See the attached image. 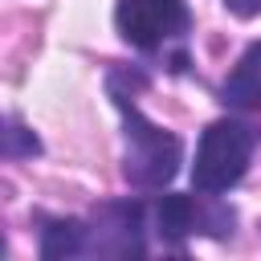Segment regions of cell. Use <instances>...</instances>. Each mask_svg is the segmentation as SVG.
Instances as JSON below:
<instances>
[{
  "label": "cell",
  "mask_w": 261,
  "mask_h": 261,
  "mask_svg": "<svg viewBox=\"0 0 261 261\" xmlns=\"http://www.w3.org/2000/svg\"><path fill=\"white\" fill-rule=\"evenodd\" d=\"M106 86H110V98H114V106L122 114V143H126V151H122V175H126V184H135V188H163V184H171L175 171H179V163H184L179 135H171L159 122H151L130 102V94L118 90V82L106 77Z\"/></svg>",
  "instance_id": "6da1fadb"
},
{
  "label": "cell",
  "mask_w": 261,
  "mask_h": 261,
  "mask_svg": "<svg viewBox=\"0 0 261 261\" xmlns=\"http://www.w3.org/2000/svg\"><path fill=\"white\" fill-rule=\"evenodd\" d=\"M249 155H253V130L237 118H216L200 135L196 163H192V188L204 196H220L237 188L249 167Z\"/></svg>",
  "instance_id": "7a4b0ae2"
},
{
  "label": "cell",
  "mask_w": 261,
  "mask_h": 261,
  "mask_svg": "<svg viewBox=\"0 0 261 261\" xmlns=\"http://www.w3.org/2000/svg\"><path fill=\"white\" fill-rule=\"evenodd\" d=\"M114 24L126 45L151 53V49H167L171 41H184L192 12L184 0H118Z\"/></svg>",
  "instance_id": "3957f363"
},
{
  "label": "cell",
  "mask_w": 261,
  "mask_h": 261,
  "mask_svg": "<svg viewBox=\"0 0 261 261\" xmlns=\"http://www.w3.org/2000/svg\"><path fill=\"white\" fill-rule=\"evenodd\" d=\"M151 220H155L151 228L163 241H171V245H179L192 232H224V228H232V212H224V208H200L192 196H163L151 208Z\"/></svg>",
  "instance_id": "277c9868"
},
{
  "label": "cell",
  "mask_w": 261,
  "mask_h": 261,
  "mask_svg": "<svg viewBox=\"0 0 261 261\" xmlns=\"http://www.w3.org/2000/svg\"><path fill=\"white\" fill-rule=\"evenodd\" d=\"M220 102L232 110H261V41H253L220 86Z\"/></svg>",
  "instance_id": "5b68a950"
},
{
  "label": "cell",
  "mask_w": 261,
  "mask_h": 261,
  "mask_svg": "<svg viewBox=\"0 0 261 261\" xmlns=\"http://www.w3.org/2000/svg\"><path fill=\"white\" fill-rule=\"evenodd\" d=\"M86 253V220H49L41 228V257H77Z\"/></svg>",
  "instance_id": "8992f818"
},
{
  "label": "cell",
  "mask_w": 261,
  "mask_h": 261,
  "mask_svg": "<svg viewBox=\"0 0 261 261\" xmlns=\"http://www.w3.org/2000/svg\"><path fill=\"white\" fill-rule=\"evenodd\" d=\"M37 151H41L37 135L24 130L16 118H8V130H4V155H8V159H20V155H37Z\"/></svg>",
  "instance_id": "52a82bcc"
},
{
  "label": "cell",
  "mask_w": 261,
  "mask_h": 261,
  "mask_svg": "<svg viewBox=\"0 0 261 261\" xmlns=\"http://www.w3.org/2000/svg\"><path fill=\"white\" fill-rule=\"evenodd\" d=\"M224 4H228L237 16H257V12H261V0H224Z\"/></svg>",
  "instance_id": "ba28073f"
}]
</instances>
